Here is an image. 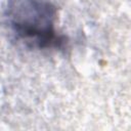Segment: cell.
Listing matches in <instances>:
<instances>
[{"instance_id":"cell-1","label":"cell","mask_w":131,"mask_h":131,"mask_svg":"<svg viewBox=\"0 0 131 131\" xmlns=\"http://www.w3.org/2000/svg\"><path fill=\"white\" fill-rule=\"evenodd\" d=\"M5 24L26 47L60 50L67 46L66 35L57 29L58 10L50 0H5Z\"/></svg>"}]
</instances>
